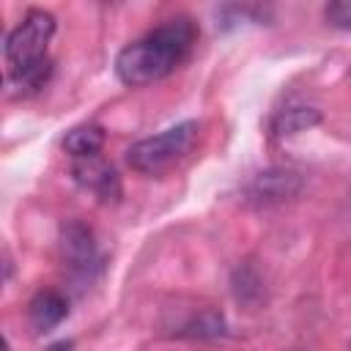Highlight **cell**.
<instances>
[{
  "label": "cell",
  "instance_id": "cell-5",
  "mask_svg": "<svg viewBox=\"0 0 351 351\" xmlns=\"http://www.w3.org/2000/svg\"><path fill=\"white\" fill-rule=\"evenodd\" d=\"M60 247H63V255H66L71 269H82L85 271L96 261V247H93L90 230L85 225H80V222H69L63 228Z\"/></svg>",
  "mask_w": 351,
  "mask_h": 351
},
{
  "label": "cell",
  "instance_id": "cell-4",
  "mask_svg": "<svg viewBox=\"0 0 351 351\" xmlns=\"http://www.w3.org/2000/svg\"><path fill=\"white\" fill-rule=\"evenodd\" d=\"M74 178L82 186H88L93 195H99L101 200H118V195H121L118 173L110 165H104L99 156L77 159L74 162Z\"/></svg>",
  "mask_w": 351,
  "mask_h": 351
},
{
  "label": "cell",
  "instance_id": "cell-10",
  "mask_svg": "<svg viewBox=\"0 0 351 351\" xmlns=\"http://www.w3.org/2000/svg\"><path fill=\"white\" fill-rule=\"evenodd\" d=\"M49 71H52V63H49V58H47V60H41V63L30 66V69L14 71V74H11V82H14L16 88H22V93H27V90H38V88L47 82Z\"/></svg>",
  "mask_w": 351,
  "mask_h": 351
},
{
  "label": "cell",
  "instance_id": "cell-11",
  "mask_svg": "<svg viewBox=\"0 0 351 351\" xmlns=\"http://www.w3.org/2000/svg\"><path fill=\"white\" fill-rule=\"evenodd\" d=\"M326 19L335 25V27H343V30H351V3L343 0V3H329L324 8Z\"/></svg>",
  "mask_w": 351,
  "mask_h": 351
},
{
  "label": "cell",
  "instance_id": "cell-1",
  "mask_svg": "<svg viewBox=\"0 0 351 351\" xmlns=\"http://www.w3.org/2000/svg\"><path fill=\"white\" fill-rule=\"evenodd\" d=\"M195 38H197V30L186 16L167 19L156 30L126 44L115 58V71L126 85L156 82L184 63Z\"/></svg>",
  "mask_w": 351,
  "mask_h": 351
},
{
  "label": "cell",
  "instance_id": "cell-3",
  "mask_svg": "<svg viewBox=\"0 0 351 351\" xmlns=\"http://www.w3.org/2000/svg\"><path fill=\"white\" fill-rule=\"evenodd\" d=\"M55 33V19L47 11H27V16L5 38V63L14 71L47 60V44Z\"/></svg>",
  "mask_w": 351,
  "mask_h": 351
},
{
  "label": "cell",
  "instance_id": "cell-8",
  "mask_svg": "<svg viewBox=\"0 0 351 351\" xmlns=\"http://www.w3.org/2000/svg\"><path fill=\"white\" fill-rule=\"evenodd\" d=\"M296 189V176L288 170H271L263 173L255 186H252V197L258 203H271V200H282Z\"/></svg>",
  "mask_w": 351,
  "mask_h": 351
},
{
  "label": "cell",
  "instance_id": "cell-2",
  "mask_svg": "<svg viewBox=\"0 0 351 351\" xmlns=\"http://www.w3.org/2000/svg\"><path fill=\"white\" fill-rule=\"evenodd\" d=\"M197 134H200V126L195 121H184L173 129H165L162 134L145 137L129 148V165L137 173L162 176L189 156V151L197 143Z\"/></svg>",
  "mask_w": 351,
  "mask_h": 351
},
{
  "label": "cell",
  "instance_id": "cell-9",
  "mask_svg": "<svg viewBox=\"0 0 351 351\" xmlns=\"http://www.w3.org/2000/svg\"><path fill=\"white\" fill-rule=\"evenodd\" d=\"M315 121H318V112H315V110H310V107H291V110H285V112L274 121V132H277V134H293V132H299V129L313 126Z\"/></svg>",
  "mask_w": 351,
  "mask_h": 351
},
{
  "label": "cell",
  "instance_id": "cell-6",
  "mask_svg": "<svg viewBox=\"0 0 351 351\" xmlns=\"http://www.w3.org/2000/svg\"><path fill=\"white\" fill-rule=\"evenodd\" d=\"M66 313H69V304L55 291H41L30 302V321H33V326L38 332H47V329L58 326L66 318Z\"/></svg>",
  "mask_w": 351,
  "mask_h": 351
},
{
  "label": "cell",
  "instance_id": "cell-7",
  "mask_svg": "<svg viewBox=\"0 0 351 351\" xmlns=\"http://www.w3.org/2000/svg\"><path fill=\"white\" fill-rule=\"evenodd\" d=\"M104 145V132L101 126L96 123H82V126H74L66 137H63V148L74 156V159H90L101 151Z\"/></svg>",
  "mask_w": 351,
  "mask_h": 351
},
{
  "label": "cell",
  "instance_id": "cell-12",
  "mask_svg": "<svg viewBox=\"0 0 351 351\" xmlns=\"http://www.w3.org/2000/svg\"><path fill=\"white\" fill-rule=\"evenodd\" d=\"M49 351H71V343H55V346H49Z\"/></svg>",
  "mask_w": 351,
  "mask_h": 351
}]
</instances>
